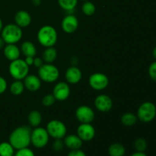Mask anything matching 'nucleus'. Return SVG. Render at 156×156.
<instances>
[{
	"mask_svg": "<svg viewBox=\"0 0 156 156\" xmlns=\"http://www.w3.org/2000/svg\"><path fill=\"white\" fill-rule=\"evenodd\" d=\"M32 129L28 126H21L11 133L9 142L14 149H18L27 148L30 144V133Z\"/></svg>",
	"mask_w": 156,
	"mask_h": 156,
	"instance_id": "obj_1",
	"label": "nucleus"
},
{
	"mask_svg": "<svg viewBox=\"0 0 156 156\" xmlns=\"http://www.w3.org/2000/svg\"><path fill=\"white\" fill-rule=\"evenodd\" d=\"M37 41L44 47H53L58 39L57 31L51 25H44L39 29L37 35Z\"/></svg>",
	"mask_w": 156,
	"mask_h": 156,
	"instance_id": "obj_2",
	"label": "nucleus"
},
{
	"mask_svg": "<svg viewBox=\"0 0 156 156\" xmlns=\"http://www.w3.org/2000/svg\"><path fill=\"white\" fill-rule=\"evenodd\" d=\"M22 29L15 24H9L3 27L1 37L6 44H15L22 38Z\"/></svg>",
	"mask_w": 156,
	"mask_h": 156,
	"instance_id": "obj_3",
	"label": "nucleus"
},
{
	"mask_svg": "<svg viewBox=\"0 0 156 156\" xmlns=\"http://www.w3.org/2000/svg\"><path fill=\"white\" fill-rule=\"evenodd\" d=\"M9 72L15 80H23L28 75L29 66L23 59H15L9 64Z\"/></svg>",
	"mask_w": 156,
	"mask_h": 156,
	"instance_id": "obj_4",
	"label": "nucleus"
},
{
	"mask_svg": "<svg viewBox=\"0 0 156 156\" xmlns=\"http://www.w3.org/2000/svg\"><path fill=\"white\" fill-rule=\"evenodd\" d=\"M38 76L41 81L52 83L59 79V71L57 67L52 63H44L38 69Z\"/></svg>",
	"mask_w": 156,
	"mask_h": 156,
	"instance_id": "obj_5",
	"label": "nucleus"
},
{
	"mask_svg": "<svg viewBox=\"0 0 156 156\" xmlns=\"http://www.w3.org/2000/svg\"><path fill=\"white\" fill-rule=\"evenodd\" d=\"M50 135L45 128L35 127L30 133V143L37 149L44 148L49 143Z\"/></svg>",
	"mask_w": 156,
	"mask_h": 156,
	"instance_id": "obj_6",
	"label": "nucleus"
},
{
	"mask_svg": "<svg viewBox=\"0 0 156 156\" xmlns=\"http://www.w3.org/2000/svg\"><path fill=\"white\" fill-rule=\"evenodd\" d=\"M137 117L143 123L152 122L156 117V106L152 102H143L138 108Z\"/></svg>",
	"mask_w": 156,
	"mask_h": 156,
	"instance_id": "obj_7",
	"label": "nucleus"
},
{
	"mask_svg": "<svg viewBox=\"0 0 156 156\" xmlns=\"http://www.w3.org/2000/svg\"><path fill=\"white\" fill-rule=\"evenodd\" d=\"M47 133L54 140L63 139L66 136L67 128L63 122L59 120H52L47 125Z\"/></svg>",
	"mask_w": 156,
	"mask_h": 156,
	"instance_id": "obj_8",
	"label": "nucleus"
},
{
	"mask_svg": "<svg viewBox=\"0 0 156 156\" xmlns=\"http://www.w3.org/2000/svg\"><path fill=\"white\" fill-rule=\"evenodd\" d=\"M88 84L92 89L96 91H102L109 85V79L104 73H96L90 76Z\"/></svg>",
	"mask_w": 156,
	"mask_h": 156,
	"instance_id": "obj_9",
	"label": "nucleus"
},
{
	"mask_svg": "<svg viewBox=\"0 0 156 156\" xmlns=\"http://www.w3.org/2000/svg\"><path fill=\"white\" fill-rule=\"evenodd\" d=\"M76 117L81 123H91L94 120L95 114L91 108L82 105L76 109Z\"/></svg>",
	"mask_w": 156,
	"mask_h": 156,
	"instance_id": "obj_10",
	"label": "nucleus"
},
{
	"mask_svg": "<svg viewBox=\"0 0 156 156\" xmlns=\"http://www.w3.org/2000/svg\"><path fill=\"white\" fill-rule=\"evenodd\" d=\"M77 135L83 142L91 141L95 136V129L91 123H81L78 126Z\"/></svg>",
	"mask_w": 156,
	"mask_h": 156,
	"instance_id": "obj_11",
	"label": "nucleus"
},
{
	"mask_svg": "<svg viewBox=\"0 0 156 156\" xmlns=\"http://www.w3.org/2000/svg\"><path fill=\"white\" fill-rule=\"evenodd\" d=\"M53 94L56 100L63 101L70 95V88L67 82H60L55 85L53 89Z\"/></svg>",
	"mask_w": 156,
	"mask_h": 156,
	"instance_id": "obj_12",
	"label": "nucleus"
},
{
	"mask_svg": "<svg viewBox=\"0 0 156 156\" xmlns=\"http://www.w3.org/2000/svg\"><path fill=\"white\" fill-rule=\"evenodd\" d=\"M94 106L101 112H108L113 108V101L107 94H100L94 99Z\"/></svg>",
	"mask_w": 156,
	"mask_h": 156,
	"instance_id": "obj_13",
	"label": "nucleus"
},
{
	"mask_svg": "<svg viewBox=\"0 0 156 156\" xmlns=\"http://www.w3.org/2000/svg\"><path fill=\"white\" fill-rule=\"evenodd\" d=\"M61 27L66 33H74L79 27V20L74 15L69 14L63 18L61 23Z\"/></svg>",
	"mask_w": 156,
	"mask_h": 156,
	"instance_id": "obj_14",
	"label": "nucleus"
},
{
	"mask_svg": "<svg viewBox=\"0 0 156 156\" xmlns=\"http://www.w3.org/2000/svg\"><path fill=\"white\" fill-rule=\"evenodd\" d=\"M65 77L68 83L75 85V84L79 83L82 79V71L76 66H72L69 68L67 69L65 73Z\"/></svg>",
	"mask_w": 156,
	"mask_h": 156,
	"instance_id": "obj_15",
	"label": "nucleus"
},
{
	"mask_svg": "<svg viewBox=\"0 0 156 156\" xmlns=\"http://www.w3.org/2000/svg\"><path fill=\"white\" fill-rule=\"evenodd\" d=\"M24 88L30 91H37L41 87V79L35 75H27L24 79Z\"/></svg>",
	"mask_w": 156,
	"mask_h": 156,
	"instance_id": "obj_16",
	"label": "nucleus"
},
{
	"mask_svg": "<svg viewBox=\"0 0 156 156\" xmlns=\"http://www.w3.org/2000/svg\"><path fill=\"white\" fill-rule=\"evenodd\" d=\"M15 24L18 27H27L31 23V16L25 10H20L15 15Z\"/></svg>",
	"mask_w": 156,
	"mask_h": 156,
	"instance_id": "obj_17",
	"label": "nucleus"
},
{
	"mask_svg": "<svg viewBox=\"0 0 156 156\" xmlns=\"http://www.w3.org/2000/svg\"><path fill=\"white\" fill-rule=\"evenodd\" d=\"M64 144L70 150H74V149H79L82 148L83 145V141L79 138V136L76 134H70V135L66 136L64 137Z\"/></svg>",
	"mask_w": 156,
	"mask_h": 156,
	"instance_id": "obj_18",
	"label": "nucleus"
},
{
	"mask_svg": "<svg viewBox=\"0 0 156 156\" xmlns=\"http://www.w3.org/2000/svg\"><path fill=\"white\" fill-rule=\"evenodd\" d=\"M4 55L9 61H14L19 59L21 54V50L15 44H6L4 47Z\"/></svg>",
	"mask_w": 156,
	"mask_h": 156,
	"instance_id": "obj_19",
	"label": "nucleus"
},
{
	"mask_svg": "<svg viewBox=\"0 0 156 156\" xmlns=\"http://www.w3.org/2000/svg\"><path fill=\"white\" fill-rule=\"evenodd\" d=\"M21 52L25 56V57H27V56L34 57L36 56L37 49L34 44L31 41H26L21 44Z\"/></svg>",
	"mask_w": 156,
	"mask_h": 156,
	"instance_id": "obj_20",
	"label": "nucleus"
},
{
	"mask_svg": "<svg viewBox=\"0 0 156 156\" xmlns=\"http://www.w3.org/2000/svg\"><path fill=\"white\" fill-rule=\"evenodd\" d=\"M57 58V51L53 47H47L43 53L42 59L46 63H53Z\"/></svg>",
	"mask_w": 156,
	"mask_h": 156,
	"instance_id": "obj_21",
	"label": "nucleus"
},
{
	"mask_svg": "<svg viewBox=\"0 0 156 156\" xmlns=\"http://www.w3.org/2000/svg\"><path fill=\"white\" fill-rule=\"evenodd\" d=\"M108 154L110 156H124L126 149L121 143H113L108 148Z\"/></svg>",
	"mask_w": 156,
	"mask_h": 156,
	"instance_id": "obj_22",
	"label": "nucleus"
},
{
	"mask_svg": "<svg viewBox=\"0 0 156 156\" xmlns=\"http://www.w3.org/2000/svg\"><path fill=\"white\" fill-rule=\"evenodd\" d=\"M27 120L30 126L34 128L37 127L42 122V115L40 111L34 110L29 113L28 116H27Z\"/></svg>",
	"mask_w": 156,
	"mask_h": 156,
	"instance_id": "obj_23",
	"label": "nucleus"
},
{
	"mask_svg": "<svg viewBox=\"0 0 156 156\" xmlns=\"http://www.w3.org/2000/svg\"><path fill=\"white\" fill-rule=\"evenodd\" d=\"M138 117L133 113L127 112L123 114L121 117V123L126 126H132L136 123Z\"/></svg>",
	"mask_w": 156,
	"mask_h": 156,
	"instance_id": "obj_24",
	"label": "nucleus"
},
{
	"mask_svg": "<svg viewBox=\"0 0 156 156\" xmlns=\"http://www.w3.org/2000/svg\"><path fill=\"white\" fill-rule=\"evenodd\" d=\"M15 150L9 142H2L0 143V156H14Z\"/></svg>",
	"mask_w": 156,
	"mask_h": 156,
	"instance_id": "obj_25",
	"label": "nucleus"
},
{
	"mask_svg": "<svg viewBox=\"0 0 156 156\" xmlns=\"http://www.w3.org/2000/svg\"><path fill=\"white\" fill-rule=\"evenodd\" d=\"M24 82H21V80H15L12 83L10 86V92L13 95L18 96L24 92Z\"/></svg>",
	"mask_w": 156,
	"mask_h": 156,
	"instance_id": "obj_26",
	"label": "nucleus"
},
{
	"mask_svg": "<svg viewBox=\"0 0 156 156\" xmlns=\"http://www.w3.org/2000/svg\"><path fill=\"white\" fill-rule=\"evenodd\" d=\"M78 0H58V4L60 8L66 12H72L76 7Z\"/></svg>",
	"mask_w": 156,
	"mask_h": 156,
	"instance_id": "obj_27",
	"label": "nucleus"
},
{
	"mask_svg": "<svg viewBox=\"0 0 156 156\" xmlns=\"http://www.w3.org/2000/svg\"><path fill=\"white\" fill-rule=\"evenodd\" d=\"M82 11L85 15L91 16L93 15L96 12V7L93 2L90 1H85L82 6Z\"/></svg>",
	"mask_w": 156,
	"mask_h": 156,
	"instance_id": "obj_28",
	"label": "nucleus"
},
{
	"mask_svg": "<svg viewBox=\"0 0 156 156\" xmlns=\"http://www.w3.org/2000/svg\"><path fill=\"white\" fill-rule=\"evenodd\" d=\"M147 142L143 138H138L134 142V147L136 152H145V151L147 149Z\"/></svg>",
	"mask_w": 156,
	"mask_h": 156,
	"instance_id": "obj_29",
	"label": "nucleus"
},
{
	"mask_svg": "<svg viewBox=\"0 0 156 156\" xmlns=\"http://www.w3.org/2000/svg\"><path fill=\"white\" fill-rule=\"evenodd\" d=\"M64 142L62 139H56L52 144V149L56 152H61L64 149Z\"/></svg>",
	"mask_w": 156,
	"mask_h": 156,
	"instance_id": "obj_30",
	"label": "nucleus"
},
{
	"mask_svg": "<svg viewBox=\"0 0 156 156\" xmlns=\"http://www.w3.org/2000/svg\"><path fill=\"white\" fill-rule=\"evenodd\" d=\"M56 98L53 96V94H46L42 99V104L45 107H50L56 102Z\"/></svg>",
	"mask_w": 156,
	"mask_h": 156,
	"instance_id": "obj_31",
	"label": "nucleus"
},
{
	"mask_svg": "<svg viewBox=\"0 0 156 156\" xmlns=\"http://www.w3.org/2000/svg\"><path fill=\"white\" fill-rule=\"evenodd\" d=\"M14 156H35L34 152L32 149L28 147L23 148V149H18L16 152H15Z\"/></svg>",
	"mask_w": 156,
	"mask_h": 156,
	"instance_id": "obj_32",
	"label": "nucleus"
},
{
	"mask_svg": "<svg viewBox=\"0 0 156 156\" xmlns=\"http://www.w3.org/2000/svg\"><path fill=\"white\" fill-rule=\"evenodd\" d=\"M148 73H149V76L151 79L153 81L156 82V60L151 63L149 66V69H148Z\"/></svg>",
	"mask_w": 156,
	"mask_h": 156,
	"instance_id": "obj_33",
	"label": "nucleus"
},
{
	"mask_svg": "<svg viewBox=\"0 0 156 156\" xmlns=\"http://www.w3.org/2000/svg\"><path fill=\"white\" fill-rule=\"evenodd\" d=\"M67 156H87L85 152L82 150L81 149H74V150H71L68 153Z\"/></svg>",
	"mask_w": 156,
	"mask_h": 156,
	"instance_id": "obj_34",
	"label": "nucleus"
},
{
	"mask_svg": "<svg viewBox=\"0 0 156 156\" xmlns=\"http://www.w3.org/2000/svg\"><path fill=\"white\" fill-rule=\"evenodd\" d=\"M7 87L8 85L6 80L2 77V76H0V94H3V93L6 91Z\"/></svg>",
	"mask_w": 156,
	"mask_h": 156,
	"instance_id": "obj_35",
	"label": "nucleus"
},
{
	"mask_svg": "<svg viewBox=\"0 0 156 156\" xmlns=\"http://www.w3.org/2000/svg\"><path fill=\"white\" fill-rule=\"evenodd\" d=\"M33 65L35 67H37V68L39 69L41 66L44 65V60H43V59H41V58H40V57H34V58Z\"/></svg>",
	"mask_w": 156,
	"mask_h": 156,
	"instance_id": "obj_36",
	"label": "nucleus"
},
{
	"mask_svg": "<svg viewBox=\"0 0 156 156\" xmlns=\"http://www.w3.org/2000/svg\"><path fill=\"white\" fill-rule=\"evenodd\" d=\"M35 57V56H34ZM34 57H31V56H27V57H25V59H24V62H26V64H27L28 66H32L34 64Z\"/></svg>",
	"mask_w": 156,
	"mask_h": 156,
	"instance_id": "obj_37",
	"label": "nucleus"
},
{
	"mask_svg": "<svg viewBox=\"0 0 156 156\" xmlns=\"http://www.w3.org/2000/svg\"><path fill=\"white\" fill-rule=\"evenodd\" d=\"M130 156H148L145 152H136L134 153H133Z\"/></svg>",
	"mask_w": 156,
	"mask_h": 156,
	"instance_id": "obj_38",
	"label": "nucleus"
},
{
	"mask_svg": "<svg viewBox=\"0 0 156 156\" xmlns=\"http://www.w3.org/2000/svg\"><path fill=\"white\" fill-rule=\"evenodd\" d=\"M5 44V41H3L2 38L0 37V50H1V49H2V48H4Z\"/></svg>",
	"mask_w": 156,
	"mask_h": 156,
	"instance_id": "obj_39",
	"label": "nucleus"
},
{
	"mask_svg": "<svg viewBox=\"0 0 156 156\" xmlns=\"http://www.w3.org/2000/svg\"><path fill=\"white\" fill-rule=\"evenodd\" d=\"M32 3H33L34 5L38 6L41 5V0H32Z\"/></svg>",
	"mask_w": 156,
	"mask_h": 156,
	"instance_id": "obj_40",
	"label": "nucleus"
},
{
	"mask_svg": "<svg viewBox=\"0 0 156 156\" xmlns=\"http://www.w3.org/2000/svg\"><path fill=\"white\" fill-rule=\"evenodd\" d=\"M152 56H153V57L155 58V59L156 60V47H154L153 50H152Z\"/></svg>",
	"mask_w": 156,
	"mask_h": 156,
	"instance_id": "obj_41",
	"label": "nucleus"
},
{
	"mask_svg": "<svg viewBox=\"0 0 156 156\" xmlns=\"http://www.w3.org/2000/svg\"><path fill=\"white\" fill-rule=\"evenodd\" d=\"M3 28V24H2V19L0 18V33H1L2 30Z\"/></svg>",
	"mask_w": 156,
	"mask_h": 156,
	"instance_id": "obj_42",
	"label": "nucleus"
},
{
	"mask_svg": "<svg viewBox=\"0 0 156 156\" xmlns=\"http://www.w3.org/2000/svg\"><path fill=\"white\" fill-rule=\"evenodd\" d=\"M82 1H87V0H82Z\"/></svg>",
	"mask_w": 156,
	"mask_h": 156,
	"instance_id": "obj_43",
	"label": "nucleus"
}]
</instances>
